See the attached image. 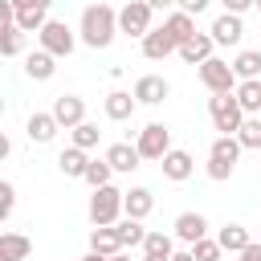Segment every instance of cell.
<instances>
[{
  "instance_id": "cell-9",
  "label": "cell",
  "mask_w": 261,
  "mask_h": 261,
  "mask_svg": "<svg viewBox=\"0 0 261 261\" xmlns=\"http://www.w3.org/2000/svg\"><path fill=\"white\" fill-rule=\"evenodd\" d=\"M53 118H57L65 130H73V126L86 122V102H82L77 94H57V98H53Z\"/></svg>"
},
{
  "instance_id": "cell-31",
  "label": "cell",
  "mask_w": 261,
  "mask_h": 261,
  "mask_svg": "<svg viewBox=\"0 0 261 261\" xmlns=\"http://www.w3.org/2000/svg\"><path fill=\"white\" fill-rule=\"evenodd\" d=\"M110 175H114V167H110V163H106V155H102V159H90V167H86V175H82V179H86L90 188H106V184H110Z\"/></svg>"
},
{
  "instance_id": "cell-21",
  "label": "cell",
  "mask_w": 261,
  "mask_h": 261,
  "mask_svg": "<svg viewBox=\"0 0 261 261\" xmlns=\"http://www.w3.org/2000/svg\"><path fill=\"white\" fill-rule=\"evenodd\" d=\"M33 253V241L24 232H0V261H24Z\"/></svg>"
},
{
  "instance_id": "cell-36",
  "label": "cell",
  "mask_w": 261,
  "mask_h": 261,
  "mask_svg": "<svg viewBox=\"0 0 261 261\" xmlns=\"http://www.w3.org/2000/svg\"><path fill=\"white\" fill-rule=\"evenodd\" d=\"M12 208H16V188L4 179V184H0V220H8V216H12Z\"/></svg>"
},
{
  "instance_id": "cell-40",
  "label": "cell",
  "mask_w": 261,
  "mask_h": 261,
  "mask_svg": "<svg viewBox=\"0 0 261 261\" xmlns=\"http://www.w3.org/2000/svg\"><path fill=\"white\" fill-rule=\"evenodd\" d=\"M237 257H241V261H261V245H257V241H253V245H249V249H245V253H237Z\"/></svg>"
},
{
  "instance_id": "cell-6",
  "label": "cell",
  "mask_w": 261,
  "mask_h": 261,
  "mask_svg": "<svg viewBox=\"0 0 261 261\" xmlns=\"http://www.w3.org/2000/svg\"><path fill=\"white\" fill-rule=\"evenodd\" d=\"M151 4L147 0H126L122 8H118V33H126V37H147L151 33Z\"/></svg>"
},
{
  "instance_id": "cell-44",
  "label": "cell",
  "mask_w": 261,
  "mask_h": 261,
  "mask_svg": "<svg viewBox=\"0 0 261 261\" xmlns=\"http://www.w3.org/2000/svg\"><path fill=\"white\" fill-rule=\"evenodd\" d=\"M110 261H130V257H126V253H114V257H110Z\"/></svg>"
},
{
  "instance_id": "cell-29",
  "label": "cell",
  "mask_w": 261,
  "mask_h": 261,
  "mask_svg": "<svg viewBox=\"0 0 261 261\" xmlns=\"http://www.w3.org/2000/svg\"><path fill=\"white\" fill-rule=\"evenodd\" d=\"M237 102H241V110H245V114L261 110V77H253V82H241V86H237Z\"/></svg>"
},
{
  "instance_id": "cell-33",
  "label": "cell",
  "mask_w": 261,
  "mask_h": 261,
  "mask_svg": "<svg viewBox=\"0 0 261 261\" xmlns=\"http://www.w3.org/2000/svg\"><path fill=\"white\" fill-rule=\"evenodd\" d=\"M237 139H241L245 151H261V118H245L241 130H237Z\"/></svg>"
},
{
  "instance_id": "cell-35",
  "label": "cell",
  "mask_w": 261,
  "mask_h": 261,
  "mask_svg": "<svg viewBox=\"0 0 261 261\" xmlns=\"http://www.w3.org/2000/svg\"><path fill=\"white\" fill-rule=\"evenodd\" d=\"M220 253H224V249H220V241H208V237L192 245V257H196V261H220Z\"/></svg>"
},
{
  "instance_id": "cell-30",
  "label": "cell",
  "mask_w": 261,
  "mask_h": 261,
  "mask_svg": "<svg viewBox=\"0 0 261 261\" xmlns=\"http://www.w3.org/2000/svg\"><path fill=\"white\" fill-rule=\"evenodd\" d=\"M98 139H102V130H98L94 122H82V126H73V130H69V147H82V151H94V147H98Z\"/></svg>"
},
{
  "instance_id": "cell-25",
  "label": "cell",
  "mask_w": 261,
  "mask_h": 261,
  "mask_svg": "<svg viewBox=\"0 0 261 261\" xmlns=\"http://www.w3.org/2000/svg\"><path fill=\"white\" fill-rule=\"evenodd\" d=\"M90 249H94V253H102V257H114V253H122L118 228H114V224H110V228H94V232H90Z\"/></svg>"
},
{
  "instance_id": "cell-7",
  "label": "cell",
  "mask_w": 261,
  "mask_h": 261,
  "mask_svg": "<svg viewBox=\"0 0 261 261\" xmlns=\"http://www.w3.org/2000/svg\"><path fill=\"white\" fill-rule=\"evenodd\" d=\"M37 37H41V49H45V53H53V57H69V53H73V45H77L73 29H69L65 20H53V16H49V24H45Z\"/></svg>"
},
{
  "instance_id": "cell-2",
  "label": "cell",
  "mask_w": 261,
  "mask_h": 261,
  "mask_svg": "<svg viewBox=\"0 0 261 261\" xmlns=\"http://www.w3.org/2000/svg\"><path fill=\"white\" fill-rule=\"evenodd\" d=\"M241 151H245V147H241L237 135H220V139H212V147H208V179L224 184V179L237 171Z\"/></svg>"
},
{
  "instance_id": "cell-23",
  "label": "cell",
  "mask_w": 261,
  "mask_h": 261,
  "mask_svg": "<svg viewBox=\"0 0 261 261\" xmlns=\"http://www.w3.org/2000/svg\"><path fill=\"white\" fill-rule=\"evenodd\" d=\"M57 167H61V175H69V179H82L86 167H90V155H86L82 147H65V151L57 155Z\"/></svg>"
},
{
  "instance_id": "cell-24",
  "label": "cell",
  "mask_w": 261,
  "mask_h": 261,
  "mask_svg": "<svg viewBox=\"0 0 261 261\" xmlns=\"http://www.w3.org/2000/svg\"><path fill=\"white\" fill-rule=\"evenodd\" d=\"M216 241H220V249H224V253H245V249L253 245V237H249V228H245V224H224V228L216 232Z\"/></svg>"
},
{
  "instance_id": "cell-47",
  "label": "cell",
  "mask_w": 261,
  "mask_h": 261,
  "mask_svg": "<svg viewBox=\"0 0 261 261\" xmlns=\"http://www.w3.org/2000/svg\"><path fill=\"white\" fill-rule=\"evenodd\" d=\"M220 4H224V0H220Z\"/></svg>"
},
{
  "instance_id": "cell-41",
  "label": "cell",
  "mask_w": 261,
  "mask_h": 261,
  "mask_svg": "<svg viewBox=\"0 0 261 261\" xmlns=\"http://www.w3.org/2000/svg\"><path fill=\"white\" fill-rule=\"evenodd\" d=\"M147 4H151L155 12H159V8H175V0H147Z\"/></svg>"
},
{
  "instance_id": "cell-46",
  "label": "cell",
  "mask_w": 261,
  "mask_h": 261,
  "mask_svg": "<svg viewBox=\"0 0 261 261\" xmlns=\"http://www.w3.org/2000/svg\"><path fill=\"white\" fill-rule=\"evenodd\" d=\"M257 12H261V0H257Z\"/></svg>"
},
{
  "instance_id": "cell-20",
  "label": "cell",
  "mask_w": 261,
  "mask_h": 261,
  "mask_svg": "<svg viewBox=\"0 0 261 261\" xmlns=\"http://www.w3.org/2000/svg\"><path fill=\"white\" fill-rule=\"evenodd\" d=\"M122 208H126V216H130V220H147V216H151V208H155L151 188H130V192H126V200H122Z\"/></svg>"
},
{
  "instance_id": "cell-15",
  "label": "cell",
  "mask_w": 261,
  "mask_h": 261,
  "mask_svg": "<svg viewBox=\"0 0 261 261\" xmlns=\"http://www.w3.org/2000/svg\"><path fill=\"white\" fill-rule=\"evenodd\" d=\"M159 167H163V175L171 179V184H184L192 171H196V163H192V155L188 151H179V147H171L163 159H159Z\"/></svg>"
},
{
  "instance_id": "cell-8",
  "label": "cell",
  "mask_w": 261,
  "mask_h": 261,
  "mask_svg": "<svg viewBox=\"0 0 261 261\" xmlns=\"http://www.w3.org/2000/svg\"><path fill=\"white\" fill-rule=\"evenodd\" d=\"M135 147H139V155H143V159H163V155L171 151V130H167L163 122H147V126L139 130Z\"/></svg>"
},
{
  "instance_id": "cell-39",
  "label": "cell",
  "mask_w": 261,
  "mask_h": 261,
  "mask_svg": "<svg viewBox=\"0 0 261 261\" xmlns=\"http://www.w3.org/2000/svg\"><path fill=\"white\" fill-rule=\"evenodd\" d=\"M8 4H12L16 12H20V8H49L53 0H8Z\"/></svg>"
},
{
  "instance_id": "cell-10",
  "label": "cell",
  "mask_w": 261,
  "mask_h": 261,
  "mask_svg": "<svg viewBox=\"0 0 261 261\" xmlns=\"http://www.w3.org/2000/svg\"><path fill=\"white\" fill-rule=\"evenodd\" d=\"M130 94L139 98V106H159V102L171 94V86H167V77H159V73H143Z\"/></svg>"
},
{
  "instance_id": "cell-12",
  "label": "cell",
  "mask_w": 261,
  "mask_h": 261,
  "mask_svg": "<svg viewBox=\"0 0 261 261\" xmlns=\"http://www.w3.org/2000/svg\"><path fill=\"white\" fill-rule=\"evenodd\" d=\"M171 53H179V45H175V37H171L167 29H151V33L143 37V57H147V61H163V57H171Z\"/></svg>"
},
{
  "instance_id": "cell-4",
  "label": "cell",
  "mask_w": 261,
  "mask_h": 261,
  "mask_svg": "<svg viewBox=\"0 0 261 261\" xmlns=\"http://www.w3.org/2000/svg\"><path fill=\"white\" fill-rule=\"evenodd\" d=\"M208 114H212V126H216L220 135H237L241 122L249 118V114L241 110L237 94H212V98H208Z\"/></svg>"
},
{
  "instance_id": "cell-18",
  "label": "cell",
  "mask_w": 261,
  "mask_h": 261,
  "mask_svg": "<svg viewBox=\"0 0 261 261\" xmlns=\"http://www.w3.org/2000/svg\"><path fill=\"white\" fill-rule=\"evenodd\" d=\"M139 159H143V155H139L135 143H110V147H106V163H110L114 171H135Z\"/></svg>"
},
{
  "instance_id": "cell-13",
  "label": "cell",
  "mask_w": 261,
  "mask_h": 261,
  "mask_svg": "<svg viewBox=\"0 0 261 261\" xmlns=\"http://www.w3.org/2000/svg\"><path fill=\"white\" fill-rule=\"evenodd\" d=\"M24 130H29V139H33V143H53V139H57V130H61V122L53 118V110H33V114H29V122H24Z\"/></svg>"
},
{
  "instance_id": "cell-45",
  "label": "cell",
  "mask_w": 261,
  "mask_h": 261,
  "mask_svg": "<svg viewBox=\"0 0 261 261\" xmlns=\"http://www.w3.org/2000/svg\"><path fill=\"white\" fill-rule=\"evenodd\" d=\"M143 261H171V257H147V253H143Z\"/></svg>"
},
{
  "instance_id": "cell-5",
  "label": "cell",
  "mask_w": 261,
  "mask_h": 261,
  "mask_svg": "<svg viewBox=\"0 0 261 261\" xmlns=\"http://www.w3.org/2000/svg\"><path fill=\"white\" fill-rule=\"evenodd\" d=\"M200 82H204L208 94H237V86H241L232 61H220V57H208L200 65Z\"/></svg>"
},
{
  "instance_id": "cell-42",
  "label": "cell",
  "mask_w": 261,
  "mask_h": 261,
  "mask_svg": "<svg viewBox=\"0 0 261 261\" xmlns=\"http://www.w3.org/2000/svg\"><path fill=\"white\" fill-rule=\"evenodd\" d=\"M171 261H196V257H192V249H184V253H171Z\"/></svg>"
},
{
  "instance_id": "cell-34",
  "label": "cell",
  "mask_w": 261,
  "mask_h": 261,
  "mask_svg": "<svg viewBox=\"0 0 261 261\" xmlns=\"http://www.w3.org/2000/svg\"><path fill=\"white\" fill-rule=\"evenodd\" d=\"M143 253H147V257H171L175 249H171V237H167V232H147Z\"/></svg>"
},
{
  "instance_id": "cell-3",
  "label": "cell",
  "mask_w": 261,
  "mask_h": 261,
  "mask_svg": "<svg viewBox=\"0 0 261 261\" xmlns=\"http://www.w3.org/2000/svg\"><path fill=\"white\" fill-rule=\"evenodd\" d=\"M122 200H126V192H118L114 184L94 188V196H90V220H94V228H110V224H118V216H126Z\"/></svg>"
},
{
  "instance_id": "cell-17",
  "label": "cell",
  "mask_w": 261,
  "mask_h": 261,
  "mask_svg": "<svg viewBox=\"0 0 261 261\" xmlns=\"http://www.w3.org/2000/svg\"><path fill=\"white\" fill-rule=\"evenodd\" d=\"M212 49H216L212 33H196L192 41H184V45H179V57H184L188 65H204V61L212 57Z\"/></svg>"
},
{
  "instance_id": "cell-32",
  "label": "cell",
  "mask_w": 261,
  "mask_h": 261,
  "mask_svg": "<svg viewBox=\"0 0 261 261\" xmlns=\"http://www.w3.org/2000/svg\"><path fill=\"white\" fill-rule=\"evenodd\" d=\"M20 49H24V33H20L16 24H4V29H0V53H4V57H16Z\"/></svg>"
},
{
  "instance_id": "cell-28",
  "label": "cell",
  "mask_w": 261,
  "mask_h": 261,
  "mask_svg": "<svg viewBox=\"0 0 261 261\" xmlns=\"http://www.w3.org/2000/svg\"><path fill=\"white\" fill-rule=\"evenodd\" d=\"M114 228H118V241H122V249H126V245L135 249V245H143V241H147V228H143V220H130V216H122Z\"/></svg>"
},
{
  "instance_id": "cell-43",
  "label": "cell",
  "mask_w": 261,
  "mask_h": 261,
  "mask_svg": "<svg viewBox=\"0 0 261 261\" xmlns=\"http://www.w3.org/2000/svg\"><path fill=\"white\" fill-rule=\"evenodd\" d=\"M82 261H110V257H102V253H94V249H90V253H86Z\"/></svg>"
},
{
  "instance_id": "cell-11",
  "label": "cell",
  "mask_w": 261,
  "mask_h": 261,
  "mask_svg": "<svg viewBox=\"0 0 261 261\" xmlns=\"http://www.w3.org/2000/svg\"><path fill=\"white\" fill-rule=\"evenodd\" d=\"M212 41L216 45H241V37H245V20L237 16V12H220L216 20H212Z\"/></svg>"
},
{
  "instance_id": "cell-14",
  "label": "cell",
  "mask_w": 261,
  "mask_h": 261,
  "mask_svg": "<svg viewBox=\"0 0 261 261\" xmlns=\"http://www.w3.org/2000/svg\"><path fill=\"white\" fill-rule=\"evenodd\" d=\"M102 110H106V118H110V122H126V118L139 110V98H135V94H126V90H110V94H106V102H102Z\"/></svg>"
},
{
  "instance_id": "cell-37",
  "label": "cell",
  "mask_w": 261,
  "mask_h": 261,
  "mask_svg": "<svg viewBox=\"0 0 261 261\" xmlns=\"http://www.w3.org/2000/svg\"><path fill=\"white\" fill-rule=\"evenodd\" d=\"M208 4H212V0H175V8H179V12H188V16H200Z\"/></svg>"
},
{
  "instance_id": "cell-27",
  "label": "cell",
  "mask_w": 261,
  "mask_h": 261,
  "mask_svg": "<svg viewBox=\"0 0 261 261\" xmlns=\"http://www.w3.org/2000/svg\"><path fill=\"white\" fill-rule=\"evenodd\" d=\"M49 24V8H20L16 12V29L20 33H41Z\"/></svg>"
},
{
  "instance_id": "cell-26",
  "label": "cell",
  "mask_w": 261,
  "mask_h": 261,
  "mask_svg": "<svg viewBox=\"0 0 261 261\" xmlns=\"http://www.w3.org/2000/svg\"><path fill=\"white\" fill-rule=\"evenodd\" d=\"M232 69H237V77H241V82L261 77V49H241V53L232 57Z\"/></svg>"
},
{
  "instance_id": "cell-16",
  "label": "cell",
  "mask_w": 261,
  "mask_h": 261,
  "mask_svg": "<svg viewBox=\"0 0 261 261\" xmlns=\"http://www.w3.org/2000/svg\"><path fill=\"white\" fill-rule=\"evenodd\" d=\"M171 228H175V237H179L184 245H196V241H204V237H208V220H204L200 212H179Z\"/></svg>"
},
{
  "instance_id": "cell-19",
  "label": "cell",
  "mask_w": 261,
  "mask_h": 261,
  "mask_svg": "<svg viewBox=\"0 0 261 261\" xmlns=\"http://www.w3.org/2000/svg\"><path fill=\"white\" fill-rule=\"evenodd\" d=\"M24 73H29L33 82H49V77L57 73V57H53V53H45V49L29 53V57H24Z\"/></svg>"
},
{
  "instance_id": "cell-1",
  "label": "cell",
  "mask_w": 261,
  "mask_h": 261,
  "mask_svg": "<svg viewBox=\"0 0 261 261\" xmlns=\"http://www.w3.org/2000/svg\"><path fill=\"white\" fill-rule=\"evenodd\" d=\"M77 37H82V45H90V49H106L114 37H118V8H110V4H90L86 12H82V24H77Z\"/></svg>"
},
{
  "instance_id": "cell-22",
  "label": "cell",
  "mask_w": 261,
  "mask_h": 261,
  "mask_svg": "<svg viewBox=\"0 0 261 261\" xmlns=\"http://www.w3.org/2000/svg\"><path fill=\"white\" fill-rule=\"evenodd\" d=\"M163 29L175 37V45H184V41H192V37H196V16H188V12L171 8V12H167V20H163Z\"/></svg>"
},
{
  "instance_id": "cell-38",
  "label": "cell",
  "mask_w": 261,
  "mask_h": 261,
  "mask_svg": "<svg viewBox=\"0 0 261 261\" xmlns=\"http://www.w3.org/2000/svg\"><path fill=\"white\" fill-rule=\"evenodd\" d=\"M253 4H257V0H224V12H237V16H241V12H249Z\"/></svg>"
}]
</instances>
